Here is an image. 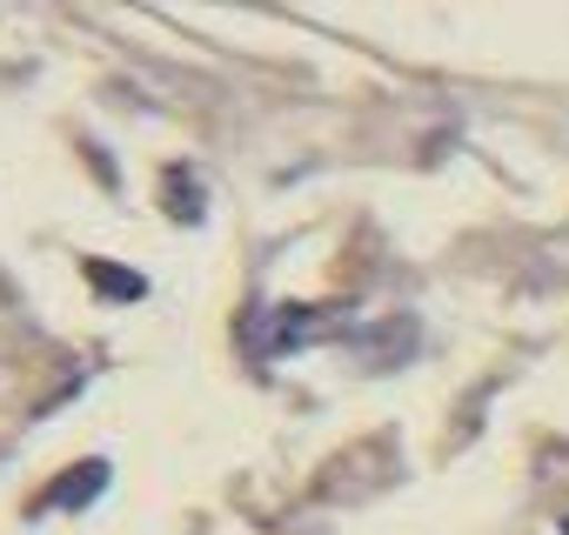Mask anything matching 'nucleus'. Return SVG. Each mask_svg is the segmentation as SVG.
Instances as JSON below:
<instances>
[{"label":"nucleus","instance_id":"nucleus-1","mask_svg":"<svg viewBox=\"0 0 569 535\" xmlns=\"http://www.w3.org/2000/svg\"><path fill=\"white\" fill-rule=\"evenodd\" d=\"M108 488V462H88V468H68V482H54L48 495H41V508H81V502H94Z\"/></svg>","mask_w":569,"mask_h":535},{"label":"nucleus","instance_id":"nucleus-2","mask_svg":"<svg viewBox=\"0 0 569 535\" xmlns=\"http://www.w3.org/2000/svg\"><path fill=\"white\" fill-rule=\"evenodd\" d=\"M88 275L101 282V295H141V275H114L108 261H88Z\"/></svg>","mask_w":569,"mask_h":535}]
</instances>
